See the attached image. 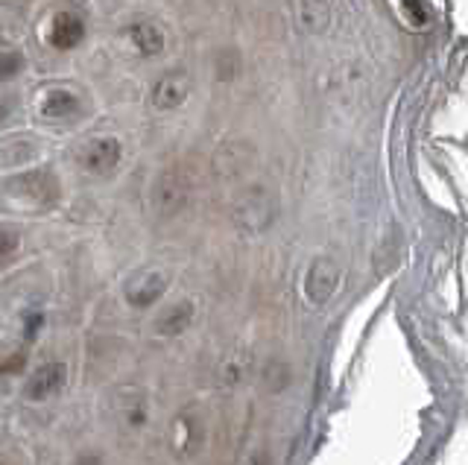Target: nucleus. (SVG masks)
<instances>
[{"instance_id":"f257e3e1","label":"nucleus","mask_w":468,"mask_h":465,"mask_svg":"<svg viewBox=\"0 0 468 465\" xmlns=\"http://www.w3.org/2000/svg\"><path fill=\"white\" fill-rule=\"evenodd\" d=\"M0 194L12 199L18 208L44 211V208H53L58 202V196H62V185H58V176L53 170H29V173H21V176L0 185Z\"/></svg>"},{"instance_id":"f03ea898","label":"nucleus","mask_w":468,"mask_h":465,"mask_svg":"<svg viewBox=\"0 0 468 465\" xmlns=\"http://www.w3.org/2000/svg\"><path fill=\"white\" fill-rule=\"evenodd\" d=\"M278 217V202L275 196L267 191V187H249V191L238 199V206H234V223L240 226L243 235L255 238V235H263Z\"/></svg>"},{"instance_id":"7ed1b4c3","label":"nucleus","mask_w":468,"mask_h":465,"mask_svg":"<svg viewBox=\"0 0 468 465\" xmlns=\"http://www.w3.org/2000/svg\"><path fill=\"white\" fill-rule=\"evenodd\" d=\"M190 199V179L182 167H170L158 176L155 187H153V202L155 211L161 217H173L179 214Z\"/></svg>"},{"instance_id":"20e7f679","label":"nucleus","mask_w":468,"mask_h":465,"mask_svg":"<svg viewBox=\"0 0 468 465\" xmlns=\"http://www.w3.org/2000/svg\"><path fill=\"white\" fill-rule=\"evenodd\" d=\"M340 279L343 272L336 267V260L331 258H316L311 269H307V279H304V296L316 308H325V304L334 299V293L340 290Z\"/></svg>"},{"instance_id":"39448f33","label":"nucleus","mask_w":468,"mask_h":465,"mask_svg":"<svg viewBox=\"0 0 468 465\" xmlns=\"http://www.w3.org/2000/svg\"><path fill=\"white\" fill-rule=\"evenodd\" d=\"M68 381V366L65 363H41V366L27 377L24 384V398L27 401H48L50 396H56L58 389Z\"/></svg>"},{"instance_id":"423d86ee","label":"nucleus","mask_w":468,"mask_h":465,"mask_svg":"<svg viewBox=\"0 0 468 465\" xmlns=\"http://www.w3.org/2000/svg\"><path fill=\"white\" fill-rule=\"evenodd\" d=\"M290 18L299 33L319 36L331 24V6L325 0H290Z\"/></svg>"},{"instance_id":"0eeeda50","label":"nucleus","mask_w":468,"mask_h":465,"mask_svg":"<svg viewBox=\"0 0 468 465\" xmlns=\"http://www.w3.org/2000/svg\"><path fill=\"white\" fill-rule=\"evenodd\" d=\"M121 141L117 138H94L88 147L82 150V167L94 176H106L121 162Z\"/></svg>"},{"instance_id":"6e6552de","label":"nucleus","mask_w":468,"mask_h":465,"mask_svg":"<svg viewBox=\"0 0 468 465\" xmlns=\"http://www.w3.org/2000/svg\"><path fill=\"white\" fill-rule=\"evenodd\" d=\"M167 293V275L161 272H144L135 281H129L126 287V301L132 308H153L161 296Z\"/></svg>"},{"instance_id":"1a4fd4ad","label":"nucleus","mask_w":468,"mask_h":465,"mask_svg":"<svg viewBox=\"0 0 468 465\" xmlns=\"http://www.w3.org/2000/svg\"><path fill=\"white\" fill-rule=\"evenodd\" d=\"M170 445L176 450V457H194L199 445H202V425L197 416L190 413H182L179 418L173 421V430H170Z\"/></svg>"},{"instance_id":"9d476101","label":"nucleus","mask_w":468,"mask_h":465,"mask_svg":"<svg viewBox=\"0 0 468 465\" xmlns=\"http://www.w3.org/2000/svg\"><path fill=\"white\" fill-rule=\"evenodd\" d=\"M187 97H190V79H187V74H182V70H173V74L161 77L155 82L153 103L161 111H170V109H179Z\"/></svg>"},{"instance_id":"9b49d317","label":"nucleus","mask_w":468,"mask_h":465,"mask_svg":"<svg viewBox=\"0 0 468 465\" xmlns=\"http://www.w3.org/2000/svg\"><path fill=\"white\" fill-rule=\"evenodd\" d=\"M85 38V24L73 12H56V18L50 24V45L56 50H73L80 48Z\"/></svg>"},{"instance_id":"f8f14e48","label":"nucleus","mask_w":468,"mask_h":465,"mask_svg":"<svg viewBox=\"0 0 468 465\" xmlns=\"http://www.w3.org/2000/svg\"><path fill=\"white\" fill-rule=\"evenodd\" d=\"M38 114L44 121H70L80 114V97L68 89H53L41 97Z\"/></svg>"},{"instance_id":"ddd939ff","label":"nucleus","mask_w":468,"mask_h":465,"mask_svg":"<svg viewBox=\"0 0 468 465\" xmlns=\"http://www.w3.org/2000/svg\"><path fill=\"white\" fill-rule=\"evenodd\" d=\"M194 316H197V304L194 301H187V299L176 301L173 308H167L155 319V333H158V337H179V333H185L190 328Z\"/></svg>"},{"instance_id":"4468645a","label":"nucleus","mask_w":468,"mask_h":465,"mask_svg":"<svg viewBox=\"0 0 468 465\" xmlns=\"http://www.w3.org/2000/svg\"><path fill=\"white\" fill-rule=\"evenodd\" d=\"M129 41L132 48H135L141 56H158L161 50H165L167 38L165 33H161V26H155L153 21H138L129 26Z\"/></svg>"},{"instance_id":"2eb2a0df","label":"nucleus","mask_w":468,"mask_h":465,"mask_svg":"<svg viewBox=\"0 0 468 465\" xmlns=\"http://www.w3.org/2000/svg\"><path fill=\"white\" fill-rule=\"evenodd\" d=\"M36 155V143L29 138H6L0 141V167H18V164H27L29 158Z\"/></svg>"},{"instance_id":"dca6fc26","label":"nucleus","mask_w":468,"mask_h":465,"mask_svg":"<svg viewBox=\"0 0 468 465\" xmlns=\"http://www.w3.org/2000/svg\"><path fill=\"white\" fill-rule=\"evenodd\" d=\"M27 369V348L18 343H0V377L21 375Z\"/></svg>"},{"instance_id":"f3484780","label":"nucleus","mask_w":468,"mask_h":465,"mask_svg":"<svg viewBox=\"0 0 468 465\" xmlns=\"http://www.w3.org/2000/svg\"><path fill=\"white\" fill-rule=\"evenodd\" d=\"M399 9H401L404 21L410 26H416V30L428 26V21H431V12L424 6V0H399Z\"/></svg>"},{"instance_id":"a211bd4d","label":"nucleus","mask_w":468,"mask_h":465,"mask_svg":"<svg viewBox=\"0 0 468 465\" xmlns=\"http://www.w3.org/2000/svg\"><path fill=\"white\" fill-rule=\"evenodd\" d=\"M24 70V56L18 50H0V82L15 79Z\"/></svg>"},{"instance_id":"6ab92c4d","label":"nucleus","mask_w":468,"mask_h":465,"mask_svg":"<svg viewBox=\"0 0 468 465\" xmlns=\"http://www.w3.org/2000/svg\"><path fill=\"white\" fill-rule=\"evenodd\" d=\"M21 246V235L9 226H0V267L9 264V260L15 258V252H18Z\"/></svg>"},{"instance_id":"aec40b11","label":"nucleus","mask_w":468,"mask_h":465,"mask_svg":"<svg viewBox=\"0 0 468 465\" xmlns=\"http://www.w3.org/2000/svg\"><path fill=\"white\" fill-rule=\"evenodd\" d=\"M15 114V100L12 97H0V126H4Z\"/></svg>"},{"instance_id":"412c9836","label":"nucleus","mask_w":468,"mask_h":465,"mask_svg":"<svg viewBox=\"0 0 468 465\" xmlns=\"http://www.w3.org/2000/svg\"><path fill=\"white\" fill-rule=\"evenodd\" d=\"M38 325H41V316H29V322H24V328H29V331H27V337H29V340H33L36 333H38Z\"/></svg>"}]
</instances>
